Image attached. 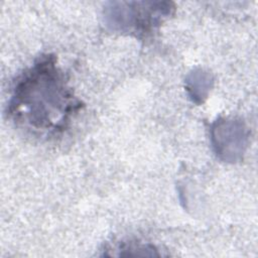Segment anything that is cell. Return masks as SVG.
<instances>
[{"label": "cell", "mask_w": 258, "mask_h": 258, "mask_svg": "<svg viewBox=\"0 0 258 258\" xmlns=\"http://www.w3.org/2000/svg\"><path fill=\"white\" fill-rule=\"evenodd\" d=\"M80 109L55 58L45 55L19 77L7 113L16 124L49 136L66 130Z\"/></svg>", "instance_id": "obj_1"}, {"label": "cell", "mask_w": 258, "mask_h": 258, "mask_svg": "<svg viewBox=\"0 0 258 258\" xmlns=\"http://www.w3.org/2000/svg\"><path fill=\"white\" fill-rule=\"evenodd\" d=\"M211 138L217 155L225 161L235 162L244 153L247 132L240 120L219 119L212 126Z\"/></svg>", "instance_id": "obj_3"}, {"label": "cell", "mask_w": 258, "mask_h": 258, "mask_svg": "<svg viewBox=\"0 0 258 258\" xmlns=\"http://www.w3.org/2000/svg\"><path fill=\"white\" fill-rule=\"evenodd\" d=\"M213 83L211 74L203 70H196L186 78V90L197 104H201L207 98Z\"/></svg>", "instance_id": "obj_4"}, {"label": "cell", "mask_w": 258, "mask_h": 258, "mask_svg": "<svg viewBox=\"0 0 258 258\" xmlns=\"http://www.w3.org/2000/svg\"><path fill=\"white\" fill-rule=\"evenodd\" d=\"M134 7H130V2H115L112 6L106 8L105 19L108 26L113 30L147 32L154 27L162 17L170 14V3H152L133 2Z\"/></svg>", "instance_id": "obj_2"}]
</instances>
